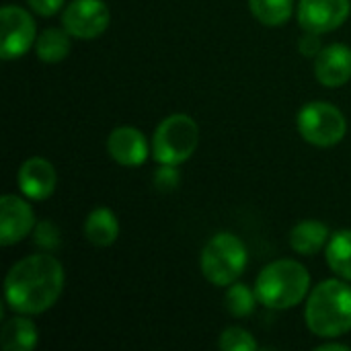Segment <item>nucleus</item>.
Instances as JSON below:
<instances>
[{
	"mask_svg": "<svg viewBox=\"0 0 351 351\" xmlns=\"http://www.w3.org/2000/svg\"><path fill=\"white\" fill-rule=\"evenodd\" d=\"M64 290V267L49 253L16 261L4 280L6 304L19 315H41L51 308Z\"/></svg>",
	"mask_w": 351,
	"mask_h": 351,
	"instance_id": "1",
	"label": "nucleus"
},
{
	"mask_svg": "<svg viewBox=\"0 0 351 351\" xmlns=\"http://www.w3.org/2000/svg\"><path fill=\"white\" fill-rule=\"evenodd\" d=\"M304 319L308 331L323 339L351 331V286L341 280L321 282L308 294Z\"/></svg>",
	"mask_w": 351,
	"mask_h": 351,
	"instance_id": "2",
	"label": "nucleus"
},
{
	"mask_svg": "<svg viewBox=\"0 0 351 351\" xmlns=\"http://www.w3.org/2000/svg\"><path fill=\"white\" fill-rule=\"evenodd\" d=\"M311 288L308 269L294 259H280L263 267L257 276L255 292L263 306L271 311H286L300 304Z\"/></svg>",
	"mask_w": 351,
	"mask_h": 351,
	"instance_id": "3",
	"label": "nucleus"
},
{
	"mask_svg": "<svg viewBox=\"0 0 351 351\" xmlns=\"http://www.w3.org/2000/svg\"><path fill=\"white\" fill-rule=\"evenodd\" d=\"M202 274L214 286L234 284L247 267V247L245 243L230 234L220 232L208 241L202 251Z\"/></svg>",
	"mask_w": 351,
	"mask_h": 351,
	"instance_id": "4",
	"label": "nucleus"
},
{
	"mask_svg": "<svg viewBox=\"0 0 351 351\" xmlns=\"http://www.w3.org/2000/svg\"><path fill=\"white\" fill-rule=\"evenodd\" d=\"M199 144V128L193 117L175 113L162 119L152 136V154L158 165H181L191 158Z\"/></svg>",
	"mask_w": 351,
	"mask_h": 351,
	"instance_id": "5",
	"label": "nucleus"
},
{
	"mask_svg": "<svg viewBox=\"0 0 351 351\" xmlns=\"http://www.w3.org/2000/svg\"><path fill=\"white\" fill-rule=\"evenodd\" d=\"M300 136L319 148H329L339 144L348 134L346 115L331 103L315 101L300 109L296 117Z\"/></svg>",
	"mask_w": 351,
	"mask_h": 351,
	"instance_id": "6",
	"label": "nucleus"
},
{
	"mask_svg": "<svg viewBox=\"0 0 351 351\" xmlns=\"http://www.w3.org/2000/svg\"><path fill=\"white\" fill-rule=\"evenodd\" d=\"M0 27H2V41H0V56L2 60H16L21 56H25L33 41H37L35 37V21L33 16L14 4H6L2 6L0 12Z\"/></svg>",
	"mask_w": 351,
	"mask_h": 351,
	"instance_id": "7",
	"label": "nucleus"
},
{
	"mask_svg": "<svg viewBox=\"0 0 351 351\" xmlns=\"http://www.w3.org/2000/svg\"><path fill=\"white\" fill-rule=\"evenodd\" d=\"M111 12L103 0H72L64 14V29L76 39H95L109 27Z\"/></svg>",
	"mask_w": 351,
	"mask_h": 351,
	"instance_id": "8",
	"label": "nucleus"
},
{
	"mask_svg": "<svg viewBox=\"0 0 351 351\" xmlns=\"http://www.w3.org/2000/svg\"><path fill=\"white\" fill-rule=\"evenodd\" d=\"M351 12L350 0H300L298 23L304 31L329 33L339 29Z\"/></svg>",
	"mask_w": 351,
	"mask_h": 351,
	"instance_id": "9",
	"label": "nucleus"
},
{
	"mask_svg": "<svg viewBox=\"0 0 351 351\" xmlns=\"http://www.w3.org/2000/svg\"><path fill=\"white\" fill-rule=\"evenodd\" d=\"M35 230V214L33 208L16 197V195H2L0 199V243L2 247L16 245L29 232Z\"/></svg>",
	"mask_w": 351,
	"mask_h": 351,
	"instance_id": "10",
	"label": "nucleus"
},
{
	"mask_svg": "<svg viewBox=\"0 0 351 351\" xmlns=\"http://www.w3.org/2000/svg\"><path fill=\"white\" fill-rule=\"evenodd\" d=\"M16 181H19V189L23 191V195H27L29 199L41 202L53 193L58 177H56V169L49 160H45L41 156H33L21 165Z\"/></svg>",
	"mask_w": 351,
	"mask_h": 351,
	"instance_id": "11",
	"label": "nucleus"
},
{
	"mask_svg": "<svg viewBox=\"0 0 351 351\" xmlns=\"http://www.w3.org/2000/svg\"><path fill=\"white\" fill-rule=\"evenodd\" d=\"M315 76L329 88L343 86L351 78V47L333 43L315 58Z\"/></svg>",
	"mask_w": 351,
	"mask_h": 351,
	"instance_id": "12",
	"label": "nucleus"
},
{
	"mask_svg": "<svg viewBox=\"0 0 351 351\" xmlns=\"http://www.w3.org/2000/svg\"><path fill=\"white\" fill-rule=\"evenodd\" d=\"M107 150L121 167H140L148 158V142L144 134L130 125H121L109 134Z\"/></svg>",
	"mask_w": 351,
	"mask_h": 351,
	"instance_id": "13",
	"label": "nucleus"
},
{
	"mask_svg": "<svg viewBox=\"0 0 351 351\" xmlns=\"http://www.w3.org/2000/svg\"><path fill=\"white\" fill-rule=\"evenodd\" d=\"M329 243V228L321 220H302L290 230V247L304 257L317 255Z\"/></svg>",
	"mask_w": 351,
	"mask_h": 351,
	"instance_id": "14",
	"label": "nucleus"
},
{
	"mask_svg": "<svg viewBox=\"0 0 351 351\" xmlns=\"http://www.w3.org/2000/svg\"><path fill=\"white\" fill-rule=\"evenodd\" d=\"M37 327L27 315L12 317L4 323L0 333V343L4 351H31L37 348Z\"/></svg>",
	"mask_w": 351,
	"mask_h": 351,
	"instance_id": "15",
	"label": "nucleus"
},
{
	"mask_svg": "<svg viewBox=\"0 0 351 351\" xmlns=\"http://www.w3.org/2000/svg\"><path fill=\"white\" fill-rule=\"evenodd\" d=\"M84 237L95 247H109L119 237L117 216L109 208H95L84 222Z\"/></svg>",
	"mask_w": 351,
	"mask_h": 351,
	"instance_id": "16",
	"label": "nucleus"
},
{
	"mask_svg": "<svg viewBox=\"0 0 351 351\" xmlns=\"http://www.w3.org/2000/svg\"><path fill=\"white\" fill-rule=\"evenodd\" d=\"M70 33L66 29L49 27L35 41V53L45 64H58L70 53Z\"/></svg>",
	"mask_w": 351,
	"mask_h": 351,
	"instance_id": "17",
	"label": "nucleus"
},
{
	"mask_svg": "<svg viewBox=\"0 0 351 351\" xmlns=\"http://www.w3.org/2000/svg\"><path fill=\"white\" fill-rule=\"evenodd\" d=\"M325 255L329 267L346 282H351V230L333 234L327 243Z\"/></svg>",
	"mask_w": 351,
	"mask_h": 351,
	"instance_id": "18",
	"label": "nucleus"
},
{
	"mask_svg": "<svg viewBox=\"0 0 351 351\" xmlns=\"http://www.w3.org/2000/svg\"><path fill=\"white\" fill-rule=\"evenodd\" d=\"M255 19L267 27H282L294 12V0H249Z\"/></svg>",
	"mask_w": 351,
	"mask_h": 351,
	"instance_id": "19",
	"label": "nucleus"
},
{
	"mask_svg": "<svg viewBox=\"0 0 351 351\" xmlns=\"http://www.w3.org/2000/svg\"><path fill=\"white\" fill-rule=\"evenodd\" d=\"M226 308L230 315H234L237 319H245L251 317L255 313V304L259 302L257 292L251 290L247 284H230V288L226 290Z\"/></svg>",
	"mask_w": 351,
	"mask_h": 351,
	"instance_id": "20",
	"label": "nucleus"
},
{
	"mask_svg": "<svg viewBox=\"0 0 351 351\" xmlns=\"http://www.w3.org/2000/svg\"><path fill=\"white\" fill-rule=\"evenodd\" d=\"M222 351H255L257 350V341L253 339V335L241 327H228L222 331L220 341H218Z\"/></svg>",
	"mask_w": 351,
	"mask_h": 351,
	"instance_id": "21",
	"label": "nucleus"
},
{
	"mask_svg": "<svg viewBox=\"0 0 351 351\" xmlns=\"http://www.w3.org/2000/svg\"><path fill=\"white\" fill-rule=\"evenodd\" d=\"M35 243L45 249V251H53L60 245V232L56 228V224L51 222H41L35 224Z\"/></svg>",
	"mask_w": 351,
	"mask_h": 351,
	"instance_id": "22",
	"label": "nucleus"
},
{
	"mask_svg": "<svg viewBox=\"0 0 351 351\" xmlns=\"http://www.w3.org/2000/svg\"><path fill=\"white\" fill-rule=\"evenodd\" d=\"M181 177L175 165H160V169L154 173V187L158 191H173L179 185Z\"/></svg>",
	"mask_w": 351,
	"mask_h": 351,
	"instance_id": "23",
	"label": "nucleus"
},
{
	"mask_svg": "<svg viewBox=\"0 0 351 351\" xmlns=\"http://www.w3.org/2000/svg\"><path fill=\"white\" fill-rule=\"evenodd\" d=\"M298 49L302 56L306 58H317L321 51H323V43H321V33H313V31H306L298 43Z\"/></svg>",
	"mask_w": 351,
	"mask_h": 351,
	"instance_id": "24",
	"label": "nucleus"
},
{
	"mask_svg": "<svg viewBox=\"0 0 351 351\" xmlns=\"http://www.w3.org/2000/svg\"><path fill=\"white\" fill-rule=\"evenodd\" d=\"M27 4L41 16H51L56 14L62 6H64V0H27Z\"/></svg>",
	"mask_w": 351,
	"mask_h": 351,
	"instance_id": "25",
	"label": "nucleus"
},
{
	"mask_svg": "<svg viewBox=\"0 0 351 351\" xmlns=\"http://www.w3.org/2000/svg\"><path fill=\"white\" fill-rule=\"evenodd\" d=\"M319 351H350V348L343 343H325L319 348Z\"/></svg>",
	"mask_w": 351,
	"mask_h": 351,
	"instance_id": "26",
	"label": "nucleus"
}]
</instances>
